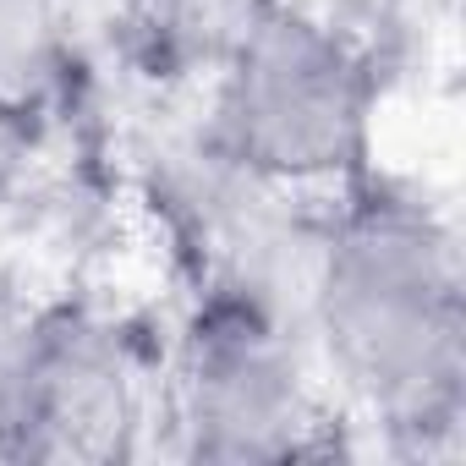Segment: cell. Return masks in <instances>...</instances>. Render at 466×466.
<instances>
[{
    "label": "cell",
    "instance_id": "2",
    "mask_svg": "<svg viewBox=\"0 0 466 466\" xmlns=\"http://www.w3.org/2000/svg\"><path fill=\"white\" fill-rule=\"evenodd\" d=\"M368 88L335 34L302 17L264 23L225 94V132L248 170L313 181L357 159Z\"/></svg>",
    "mask_w": 466,
    "mask_h": 466
},
{
    "label": "cell",
    "instance_id": "4",
    "mask_svg": "<svg viewBox=\"0 0 466 466\" xmlns=\"http://www.w3.org/2000/svg\"><path fill=\"white\" fill-rule=\"evenodd\" d=\"M0 417L23 433H50L56 450H94L121 428V368L94 340H45L0 384Z\"/></svg>",
    "mask_w": 466,
    "mask_h": 466
},
{
    "label": "cell",
    "instance_id": "1",
    "mask_svg": "<svg viewBox=\"0 0 466 466\" xmlns=\"http://www.w3.org/2000/svg\"><path fill=\"white\" fill-rule=\"evenodd\" d=\"M319 319L340 373L395 422H444L461 395V275L406 203L362 208L324 258Z\"/></svg>",
    "mask_w": 466,
    "mask_h": 466
},
{
    "label": "cell",
    "instance_id": "3",
    "mask_svg": "<svg viewBox=\"0 0 466 466\" xmlns=\"http://www.w3.org/2000/svg\"><path fill=\"white\" fill-rule=\"evenodd\" d=\"M181 417L203 461L291 455L308 428V395L286 340L248 308L198 324L181 379Z\"/></svg>",
    "mask_w": 466,
    "mask_h": 466
},
{
    "label": "cell",
    "instance_id": "5",
    "mask_svg": "<svg viewBox=\"0 0 466 466\" xmlns=\"http://www.w3.org/2000/svg\"><path fill=\"white\" fill-rule=\"evenodd\" d=\"M56 66L50 0H0V105H28Z\"/></svg>",
    "mask_w": 466,
    "mask_h": 466
}]
</instances>
